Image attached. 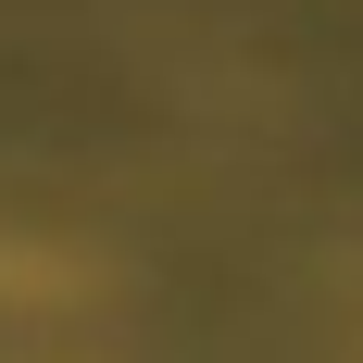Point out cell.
<instances>
[{"instance_id":"cell-1","label":"cell","mask_w":363,"mask_h":363,"mask_svg":"<svg viewBox=\"0 0 363 363\" xmlns=\"http://www.w3.org/2000/svg\"><path fill=\"white\" fill-rule=\"evenodd\" d=\"M101 289V263L63 251V238H26V225H0V313H75V301Z\"/></svg>"}]
</instances>
